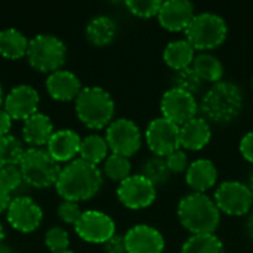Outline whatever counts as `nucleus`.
I'll return each mask as SVG.
<instances>
[{
	"instance_id": "f257e3e1",
	"label": "nucleus",
	"mask_w": 253,
	"mask_h": 253,
	"mask_svg": "<svg viewBox=\"0 0 253 253\" xmlns=\"http://www.w3.org/2000/svg\"><path fill=\"white\" fill-rule=\"evenodd\" d=\"M102 185V172L96 165L83 159H74L61 168L55 188L68 202H83L92 199Z\"/></svg>"
},
{
	"instance_id": "f03ea898",
	"label": "nucleus",
	"mask_w": 253,
	"mask_h": 253,
	"mask_svg": "<svg viewBox=\"0 0 253 253\" xmlns=\"http://www.w3.org/2000/svg\"><path fill=\"white\" fill-rule=\"evenodd\" d=\"M179 222L193 234H212L219 225L221 211L205 193H190L179 200Z\"/></svg>"
},
{
	"instance_id": "7ed1b4c3",
	"label": "nucleus",
	"mask_w": 253,
	"mask_h": 253,
	"mask_svg": "<svg viewBox=\"0 0 253 253\" xmlns=\"http://www.w3.org/2000/svg\"><path fill=\"white\" fill-rule=\"evenodd\" d=\"M243 108L242 89L227 80L213 83L202 98L200 110L203 114L216 123H228L234 120Z\"/></svg>"
},
{
	"instance_id": "20e7f679",
	"label": "nucleus",
	"mask_w": 253,
	"mask_h": 253,
	"mask_svg": "<svg viewBox=\"0 0 253 253\" xmlns=\"http://www.w3.org/2000/svg\"><path fill=\"white\" fill-rule=\"evenodd\" d=\"M76 113L83 125L90 129H102L111 123L114 116V101L111 95L99 86H87L76 98Z\"/></svg>"
},
{
	"instance_id": "39448f33",
	"label": "nucleus",
	"mask_w": 253,
	"mask_h": 253,
	"mask_svg": "<svg viewBox=\"0 0 253 253\" xmlns=\"http://www.w3.org/2000/svg\"><path fill=\"white\" fill-rule=\"evenodd\" d=\"M228 33L227 22L222 16L213 12L196 13L188 27L185 36L190 44L199 50L215 49L225 40Z\"/></svg>"
},
{
	"instance_id": "423d86ee",
	"label": "nucleus",
	"mask_w": 253,
	"mask_h": 253,
	"mask_svg": "<svg viewBox=\"0 0 253 253\" xmlns=\"http://www.w3.org/2000/svg\"><path fill=\"white\" fill-rule=\"evenodd\" d=\"M19 169L22 172L24 182L36 188L55 185L61 172L59 163L55 162L44 148L25 150L19 162Z\"/></svg>"
},
{
	"instance_id": "0eeeda50",
	"label": "nucleus",
	"mask_w": 253,
	"mask_h": 253,
	"mask_svg": "<svg viewBox=\"0 0 253 253\" xmlns=\"http://www.w3.org/2000/svg\"><path fill=\"white\" fill-rule=\"evenodd\" d=\"M67 47L61 39L53 34H37L28 42L27 58L33 68L42 73L61 70L65 62Z\"/></svg>"
},
{
	"instance_id": "6e6552de",
	"label": "nucleus",
	"mask_w": 253,
	"mask_h": 253,
	"mask_svg": "<svg viewBox=\"0 0 253 253\" xmlns=\"http://www.w3.org/2000/svg\"><path fill=\"white\" fill-rule=\"evenodd\" d=\"M105 141L113 154L130 157L139 150L142 144V136L138 125L133 120L122 117L113 120L107 126Z\"/></svg>"
},
{
	"instance_id": "1a4fd4ad",
	"label": "nucleus",
	"mask_w": 253,
	"mask_h": 253,
	"mask_svg": "<svg viewBox=\"0 0 253 253\" xmlns=\"http://www.w3.org/2000/svg\"><path fill=\"white\" fill-rule=\"evenodd\" d=\"M213 200L218 209L227 215L242 216L251 211L253 196L248 187L240 181H225L215 190Z\"/></svg>"
},
{
	"instance_id": "9d476101",
	"label": "nucleus",
	"mask_w": 253,
	"mask_h": 253,
	"mask_svg": "<svg viewBox=\"0 0 253 253\" xmlns=\"http://www.w3.org/2000/svg\"><path fill=\"white\" fill-rule=\"evenodd\" d=\"M145 139L148 148L157 157H166L181 147L179 126L163 116L156 117L147 126Z\"/></svg>"
},
{
	"instance_id": "9b49d317",
	"label": "nucleus",
	"mask_w": 253,
	"mask_h": 253,
	"mask_svg": "<svg viewBox=\"0 0 253 253\" xmlns=\"http://www.w3.org/2000/svg\"><path fill=\"white\" fill-rule=\"evenodd\" d=\"M160 108L163 117L178 126H182L184 123L197 117L196 114L199 111V105L194 95L178 87H170L163 93Z\"/></svg>"
},
{
	"instance_id": "f8f14e48",
	"label": "nucleus",
	"mask_w": 253,
	"mask_h": 253,
	"mask_svg": "<svg viewBox=\"0 0 253 253\" xmlns=\"http://www.w3.org/2000/svg\"><path fill=\"white\" fill-rule=\"evenodd\" d=\"M157 196L156 185L144 175H130L119 184L117 197L129 209L148 208Z\"/></svg>"
},
{
	"instance_id": "ddd939ff",
	"label": "nucleus",
	"mask_w": 253,
	"mask_h": 253,
	"mask_svg": "<svg viewBox=\"0 0 253 253\" xmlns=\"http://www.w3.org/2000/svg\"><path fill=\"white\" fill-rule=\"evenodd\" d=\"M74 230L84 242L105 243L116 234V224L111 216L101 211H84Z\"/></svg>"
},
{
	"instance_id": "4468645a",
	"label": "nucleus",
	"mask_w": 253,
	"mask_h": 253,
	"mask_svg": "<svg viewBox=\"0 0 253 253\" xmlns=\"http://www.w3.org/2000/svg\"><path fill=\"white\" fill-rule=\"evenodd\" d=\"M6 213L10 227L21 233H31L37 230L43 219L42 208L31 197L27 196L12 199Z\"/></svg>"
},
{
	"instance_id": "2eb2a0df",
	"label": "nucleus",
	"mask_w": 253,
	"mask_h": 253,
	"mask_svg": "<svg viewBox=\"0 0 253 253\" xmlns=\"http://www.w3.org/2000/svg\"><path fill=\"white\" fill-rule=\"evenodd\" d=\"M4 110L15 120H27L37 113L40 96L30 84H18L10 89L4 98Z\"/></svg>"
},
{
	"instance_id": "dca6fc26",
	"label": "nucleus",
	"mask_w": 253,
	"mask_h": 253,
	"mask_svg": "<svg viewBox=\"0 0 253 253\" xmlns=\"http://www.w3.org/2000/svg\"><path fill=\"white\" fill-rule=\"evenodd\" d=\"M126 253H163L165 237L163 234L147 224H138L127 230L125 234Z\"/></svg>"
},
{
	"instance_id": "f3484780",
	"label": "nucleus",
	"mask_w": 253,
	"mask_h": 253,
	"mask_svg": "<svg viewBox=\"0 0 253 253\" xmlns=\"http://www.w3.org/2000/svg\"><path fill=\"white\" fill-rule=\"evenodd\" d=\"M194 4L188 0H168L159 10V22L169 31H185L194 18Z\"/></svg>"
},
{
	"instance_id": "a211bd4d",
	"label": "nucleus",
	"mask_w": 253,
	"mask_h": 253,
	"mask_svg": "<svg viewBox=\"0 0 253 253\" xmlns=\"http://www.w3.org/2000/svg\"><path fill=\"white\" fill-rule=\"evenodd\" d=\"M82 138L76 130L71 129H59L55 130L50 136L46 150L50 157L61 163V162H71L80 151Z\"/></svg>"
},
{
	"instance_id": "6ab92c4d",
	"label": "nucleus",
	"mask_w": 253,
	"mask_h": 253,
	"mask_svg": "<svg viewBox=\"0 0 253 253\" xmlns=\"http://www.w3.org/2000/svg\"><path fill=\"white\" fill-rule=\"evenodd\" d=\"M82 89L80 79L70 70H56L46 79L47 93L58 101L76 99Z\"/></svg>"
},
{
	"instance_id": "aec40b11",
	"label": "nucleus",
	"mask_w": 253,
	"mask_h": 253,
	"mask_svg": "<svg viewBox=\"0 0 253 253\" xmlns=\"http://www.w3.org/2000/svg\"><path fill=\"white\" fill-rule=\"evenodd\" d=\"M179 138H181V147L187 150L199 151L205 148L212 138L211 125L203 117H194L190 122L179 126Z\"/></svg>"
},
{
	"instance_id": "412c9836",
	"label": "nucleus",
	"mask_w": 253,
	"mask_h": 253,
	"mask_svg": "<svg viewBox=\"0 0 253 253\" xmlns=\"http://www.w3.org/2000/svg\"><path fill=\"white\" fill-rule=\"evenodd\" d=\"M185 179L187 184L194 190V193H205L216 184L218 169L212 160L197 159L190 163L185 173Z\"/></svg>"
},
{
	"instance_id": "4be33fe9",
	"label": "nucleus",
	"mask_w": 253,
	"mask_h": 253,
	"mask_svg": "<svg viewBox=\"0 0 253 253\" xmlns=\"http://www.w3.org/2000/svg\"><path fill=\"white\" fill-rule=\"evenodd\" d=\"M53 132L50 119L43 113L33 114L24 122L22 126V138L30 148H42L43 145H47Z\"/></svg>"
},
{
	"instance_id": "5701e85b",
	"label": "nucleus",
	"mask_w": 253,
	"mask_h": 253,
	"mask_svg": "<svg viewBox=\"0 0 253 253\" xmlns=\"http://www.w3.org/2000/svg\"><path fill=\"white\" fill-rule=\"evenodd\" d=\"M163 59L175 71L188 68L194 61V47L187 39L172 40L166 44L163 50Z\"/></svg>"
},
{
	"instance_id": "b1692460",
	"label": "nucleus",
	"mask_w": 253,
	"mask_h": 253,
	"mask_svg": "<svg viewBox=\"0 0 253 253\" xmlns=\"http://www.w3.org/2000/svg\"><path fill=\"white\" fill-rule=\"evenodd\" d=\"M117 34V24L107 15H98L92 18L86 27L87 39L96 46H105L113 42Z\"/></svg>"
},
{
	"instance_id": "393cba45",
	"label": "nucleus",
	"mask_w": 253,
	"mask_h": 253,
	"mask_svg": "<svg viewBox=\"0 0 253 253\" xmlns=\"http://www.w3.org/2000/svg\"><path fill=\"white\" fill-rule=\"evenodd\" d=\"M27 37L16 28H6L0 31V55L9 59H18L27 55Z\"/></svg>"
},
{
	"instance_id": "a878e982",
	"label": "nucleus",
	"mask_w": 253,
	"mask_h": 253,
	"mask_svg": "<svg viewBox=\"0 0 253 253\" xmlns=\"http://www.w3.org/2000/svg\"><path fill=\"white\" fill-rule=\"evenodd\" d=\"M191 68L197 73V76L202 80L216 83L222 79L224 74V65L222 62L213 56L212 53L203 52L194 56V61L191 64Z\"/></svg>"
},
{
	"instance_id": "bb28decb",
	"label": "nucleus",
	"mask_w": 253,
	"mask_h": 253,
	"mask_svg": "<svg viewBox=\"0 0 253 253\" xmlns=\"http://www.w3.org/2000/svg\"><path fill=\"white\" fill-rule=\"evenodd\" d=\"M108 150L110 148H108L105 138L101 135L92 133L82 139L79 154H80V159L98 166L101 162H105V159L108 157Z\"/></svg>"
},
{
	"instance_id": "cd10ccee",
	"label": "nucleus",
	"mask_w": 253,
	"mask_h": 253,
	"mask_svg": "<svg viewBox=\"0 0 253 253\" xmlns=\"http://www.w3.org/2000/svg\"><path fill=\"white\" fill-rule=\"evenodd\" d=\"M181 253H224V243L212 234H193L182 245Z\"/></svg>"
},
{
	"instance_id": "c85d7f7f",
	"label": "nucleus",
	"mask_w": 253,
	"mask_h": 253,
	"mask_svg": "<svg viewBox=\"0 0 253 253\" xmlns=\"http://www.w3.org/2000/svg\"><path fill=\"white\" fill-rule=\"evenodd\" d=\"M25 150L21 141L13 135L0 136V169L6 166L19 165Z\"/></svg>"
},
{
	"instance_id": "c756f323",
	"label": "nucleus",
	"mask_w": 253,
	"mask_h": 253,
	"mask_svg": "<svg viewBox=\"0 0 253 253\" xmlns=\"http://www.w3.org/2000/svg\"><path fill=\"white\" fill-rule=\"evenodd\" d=\"M130 160L129 157H125V156H119V154H110L107 159H105V163H104V172L105 175L113 179V181H125L126 178L130 176Z\"/></svg>"
},
{
	"instance_id": "7c9ffc66",
	"label": "nucleus",
	"mask_w": 253,
	"mask_h": 253,
	"mask_svg": "<svg viewBox=\"0 0 253 253\" xmlns=\"http://www.w3.org/2000/svg\"><path fill=\"white\" fill-rule=\"evenodd\" d=\"M141 175H144L147 179H150L154 185H160L169 179L170 170L166 165V160L156 156V157H151L144 162Z\"/></svg>"
},
{
	"instance_id": "2f4dec72",
	"label": "nucleus",
	"mask_w": 253,
	"mask_h": 253,
	"mask_svg": "<svg viewBox=\"0 0 253 253\" xmlns=\"http://www.w3.org/2000/svg\"><path fill=\"white\" fill-rule=\"evenodd\" d=\"M202 82L203 80L197 76V73L191 67L184 68V70H178L173 74V87L182 89L191 95H194L200 90Z\"/></svg>"
},
{
	"instance_id": "473e14b6",
	"label": "nucleus",
	"mask_w": 253,
	"mask_h": 253,
	"mask_svg": "<svg viewBox=\"0 0 253 253\" xmlns=\"http://www.w3.org/2000/svg\"><path fill=\"white\" fill-rule=\"evenodd\" d=\"M44 243L52 253L68 251L70 236L62 227H50L44 234Z\"/></svg>"
},
{
	"instance_id": "72a5a7b5",
	"label": "nucleus",
	"mask_w": 253,
	"mask_h": 253,
	"mask_svg": "<svg viewBox=\"0 0 253 253\" xmlns=\"http://www.w3.org/2000/svg\"><path fill=\"white\" fill-rule=\"evenodd\" d=\"M162 3L163 1H160V0H127L126 6L136 16L151 18V16L159 15Z\"/></svg>"
},
{
	"instance_id": "f704fd0d",
	"label": "nucleus",
	"mask_w": 253,
	"mask_h": 253,
	"mask_svg": "<svg viewBox=\"0 0 253 253\" xmlns=\"http://www.w3.org/2000/svg\"><path fill=\"white\" fill-rule=\"evenodd\" d=\"M22 182H24V178H22V172L19 169V165L6 166V168L0 169V184L9 193L18 190Z\"/></svg>"
},
{
	"instance_id": "c9c22d12",
	"label": "nucleus",
	"mask_w": 253,
	"mask_h": 253,
	"mask_svg": "<svg viewBox=\"0 0 253 253\" xmlns=\"http://www.w3.org/2000/svg\"><path fill=\"white\" fill-rule=\"evenodd\" d=\"M56 213H58V216H59V219H61L62 222L76 225V222L80 219V216H82L83 212L80 211L79 203H76V202H68V200H62V202L58 205Z\"/></svg>"
},
{
	"instance_id": "e433bc0d",
	"label": "nucleus",
	"mask_w": 253,
	"mask_h": 253,
	"mask_svg": "<svg viewBox=\"0 0 253 253\" xmlns=\"http://www.w3.org/2000/svg\"><path fill=\"white\" fill-rule=\"evenodd\" d=\"M166 160V165L170 170V173H181V172H187L190 163H188V157H187V153L182 151L181 148L170 153L169 156L165 157Z\"/></svg>"
},
{
	"instance_id": "4c0bfd02",
	"label": "nucleus",
	"mask_w": 253,
	"mask_h": 253,
	"mask_svg": "<svg viewBox=\"0 0 253 253\" xmlns=\"http://www.w3.org/2000/svg\"><path fill=\"white\" fill-rule=\"evenodd\" d=\"M107 253H126V245H125V236L114 234L108 242L104 243Z\"/></svg>"
},
{
	"instance_id": "58836bf2",
	"label": "nucleus",
	"mask_w": 253,
	"mask_h": 253,
	"mask_svg": "<svg viewBox=\"0 0 253 253\" xmlns=\"http://www.w3.org/2000/svg\"><path fill=\"white\" fill-rule=\"evenodd\" d=\"M240 153L248 162L253 163V130L248 132L240 139Z\"/></svg>"
},
{
	"instance_id": "ea45409f",
	"label": "nucleus",
	"mask_w": 253,
	"mask_h": 253,
	"mask_svg": "<svg viewBox=\"0 0 253 253\" xmlns=\"http://www.w3.org/2000/svg\"><path fill=\"white\" fill-rule=\"evenodd\" d=\"M12 127V117L6 113V110L0 108V136L9 135V130Z\"/></svg>"
},
{
	"instance_id": "a19ab883",
	"label": "nucleus",
	"mask_w": 253,
	"mask_h": 253,
	"mask_svg": "<svg viewBox=\"0 0 253 253\" xmlns=\"http://www.w3.org/2000/svg\"><path fill=\"white\" fill-rule=\"evenodd\" d=\"M9 203H10V193L0 184V213L7 211Z\"/></svg>"
},
{
	"instance_id": "79ce46f5",
	"label": "nucleus",
	"mask_w": 253,
	"mask_h": 253,
	"mask_svg": "<svg viewBox=\"0 0 253 253\" xmlns=\"http://www.w3.org/2000/svg\"><path fill=\"white\" fill-rule=\"evenodd\" d=\"M246 233L253 240V212H251V215H249V218L246 221Z\"/></svg>"
},
{
	"instance_id": "37998d69",
	"label": "nucleus",
	"mask_w": 253,
	"mask_h": 253,
	"mask_svg": "<svg viewBox=\"0 0 253 253\" xmlns=\"http://www.w3.org/2000/svg\"><path fill=\"white\" fill-rule=\"evenodd\" d=\"M248 187H249V190H251V193H252V196H253V170H252V173L249 175V181H248Z\"/></svg>"
},
{
	"instance_id": "c03bdc74",
	"label": "nucleus",
	"mask_w": 253,
	"mask_h": 253,
	"mask_svg": "<svg viewBox=\"0 0 253 253\" xmlns=\"http://www.w3.org/2000/svg\"><path fill=\"white\" fill-rule=\"evenodd\" d=\"M3 239H4V230H3V225L0 224V246L3 243Z\"/></svg>"
},
{
	"instance_id": "a18cd8bd",
	"label": "nucleus",
	"mask_w": 253,
	"mask_h": 253,
	"mask_svg": "<svg viewBox=\"0 0 253 253\" xmlns=\"http://www.w3.org/2000/svg\"><path fill=\"white\" fill-rule=\"evenodd\" d=\"M3 101H4V99H3V89H1V86H0V105H1Z\"/></svg>"
},
{
	"instance_id": "49530a36",
	"label": "nucleus",
	"mask_w": 253,
	"mask_h": 253,
	"mask_svg": "<svg viewBox=\"0 0 253 253\" xmlns=\"http://www.w3.org/2000/svg\"><path fill=\"white\" fill-rule=\"evenodd\" d=\"M55 253H74V252H71V251L68 249V251H62V252H55Z\"/></svg>"
},
{
	"instance_id": "de8ad7c7",
	"label": "nucleus",
	"mask_w": 253,
	"mask_h": 253,
	"mask_svg": "<svg viewBox=\"0 0 253 253\" xmlns=\"http://www.w3.org/2000/svg\"><path fill=\"white\" fill-rule=\"evenodd\" d=\"M252 84H253V77H252Z\"/></svg>"
}]
</instances>
